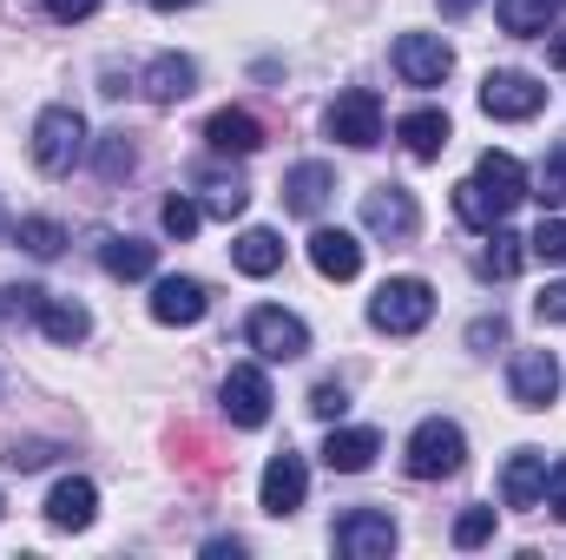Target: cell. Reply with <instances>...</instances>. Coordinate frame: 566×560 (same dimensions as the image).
Segmentation results:
<instances>
[{"label":"cell","mask_w":566,"mask_h":560,"mask_svg":"<svg viewBox=\"0 0 566 560\" xmlns=\"http://www.w3.org/2000/svg\"><path fill=\"white\" fill-rule=\"evenodd\" d=\"M402 462H409L416 481H448V475H461V462H468V435H461V422H448V416L416 422Z\"/></svg>","instance_id":"obj_1"},{"label":"cell","mask_w":566,"mask_h":560,"mask_svg":"<svg viewBox=\"0 0 566 560\" xmlns=\"http://www.w3.org/2000/svg\"><path fill=\"white\" fill-rule=\"evenodd\" d=\"M428 317H434V283L428 278H389L369 297V323L382 336H416V330H428Z\"/></svg>","instance_id":"obj_2"},{"label":"cell","mask_w":566,"mask_h":560,"mask_svg":"<svg viewBox=\"0 0 566 560\" xmlns=\"http://www.w3.org/2000/svg\"><path fill=\"white\" fill-rule=\"evenodd\" d=\"M80 158H86V120H80L73 106H46V113L33 120V165H40L46 178H66Z\"/></svg>","instance_id":"obj_3"},{"label":"cell","mask_w":566,"mask_h":560,"mask_svg":"<svg viewBox=\"0 0 566 560\" xmlns=\"http://www.w3.org/2000/svg\"><path fill=\"white\" fill-rule=\"evenodd\" d=\"M244 336H251V350H258L264 363H296V356H310V323H303L296 310H277V303H258L251 323H244Z\"/></svg>","instance_id":"obj_4"},{"label":"cell","mask_w":566,"mask_h":560,"mask_svg":"<svg viewBox=\"0 0 566 560\" xmlns=\"http://www.w3.org/2000/svg\"><path fill=\"white\" fill-rule=\"evenodd\" d=\"M541 106H547V86H541L534 73L501 66V73L481 80V113H488V120H541Z\"/></svg>","instance_id":"obj_5"},{"label":"cell","mask_w":566,"mask_h":560,"mask_svg":"<svg viewBox=\"0 0 566 560\" xmlns=\"http://www.w3.org/2000/svg\"><path fill=\"white\" fill-rule=\"evenodd\" d=\"M323 126H329V139L369 152V145L382 139V100L369 86H349V93H336V106L323 113Z\"/></svg>","instance_id":"obj_6"},{"label":"cell","mask_w":566,"mask_h":560,"mask_svg":"<svg viewBox=\"0 0 566 560\" xmlns=\"http://www.w3.org/2000/svg\"><path fill=\"white\" fill-rule=\"evenodd\" d=\"M396 521L382 515V508H349L343 521H336V554L343 560H389L396 554Z\"/></svg>","instance_id":"obj_7"},{"label":"cell","mask_w":566,"mask_h":560,"mask_svg":"<svg viewBox=\"0 0 566 560\" xmlns=\"http://www.w3.org/2000/svg\"><path fill=\"white\" fill-rule=\"evenodd\" d=\"M389 60H396V73H402V86H441V80L454 73V46H448L441 33H402Z\"/></svg>","instance_id":"obj_8"},{"label":"cell","mask_w":566,"mask_h":560,"mask_svg":"<svg viewBox=\"0 0 566 560\" xmlns=\"http://www.w3.org/2000/svg\"><path fill=\"white\" fill-rule=\"evenodd\" d=\"M416 225H422L416 191H402V185H376V191H363V231L402 245V238H416Z\"/></svg>","instance_id":"obj_9"},{"label":"cell","mask_w":566,"mask_h":560,"mask_svg":"<svg viewBox=\"0 0 566 560\" xmlns=\"http://www.w3.org/2000/svg\"><path fill=\"white\" fill-rule=\"evenodd\" d=\"M507 396L521 409H554V396H560V356L554 350H521L514 370H507Z\"/></svg>","instance_id":"obj_10"},{"label":"cell","mask_w":566,"mask_h":560,"mask_svg":"<svg viewBox=\"0 0 566 560\" xmlns=\"http://www.w3.org/2000/svg\"><path fill=\"white\" fill-rule=\"evenodd\" d=\"M218 396H224V416L238 422V428H264V422H271V403H277V396H271V376H264L258 363H238Z\"/></svg>","instance_id":"obj_11"},{"label":"cell","mask_w":566,"mask_h":560,"mask_svg":"<svg viewBox=\"0 0 566 560\" xmlns=\"http://www.w3.org/2000/svg\"><path fill=\"white\" fill-rule=\"evenodd\" d=\"M303 495H310V468H303V455H290V448L271 455V462H264V481H258V508L283 521V515L303 508Z\"/></svg>","instance_id":"obj_12"},{"label":"cell","mask_w":566,"mask_h":560,"mask_svg":"<svg viewBox=\"0 0 566 560\" xmlns=\"http://www.w3.org/2000/svg\"><path fill=\"white\" fill-rule=\"evenodd\" d=\"M205 310H211V290H205L198 278H158L151 283V323H165V330H191Z\"/></svg>","instance_id":"obj_13"},{"label":"cell","mask_w":566,"mask_h":560,"mask_svg":"<svg viewBox=\"0 0 566 560\" xmlns=\"http://www.w3.org/2000/svg\"><path fill=\"white\" fill-rule=\"evenodd\" d=\"M329 198H336V172H329L323 158H303V165L283 172V211H296V218H323Z\"/></svg>","instance_id":"obj_14"},{"label":"cell","mask_w":566,"mask_h":560,"mask_svg":"<svg viewBox=\"0 0 566 560\" xmlns=\"http://www.w3.org/2000/svg\"><path fill=\"white\" fill-rule=\"evenodd\" d=\"M205 145L224 152V158H251V152L264 145V120L244 113V106H218V113L205 120Z\"/></svg>","instance_id":"obj_15"},{"label":"cell","mask_w":566,"mask_h":560,"mask_svg":"<svg viewBox=\"0 0 566 560\" xmlns=\"http://www.w3.org/2000/svg\"><path fill=\"white\" fill-rule=\"evenodd\" d=\"M93 515H99V488H93L86 475H66V481L46 495V528H60V535L93 528Z\"/></svg>","instance_id":"obj_16"},{"label":"cell","mask_w":566,"mask_h":560,"mask_svg":"<svg viewBox=\"0 0 566 560\" xmlns=\"http://www.w3.org/2000/svg\"><path fill=\"white\" fill-rule=\"evenodd\" d=\"M191 86H198V66H191L185 53H158L139 73V93L151 106H178V100H191Z\"/></svg>","instance_id":"obj_17"},{"label":"cell","mask_w":566,"mask_h":560,"mask_svg":"<svg viewBox=\"0 0 566 560\" xmlns=\"http://www.w3.org/2000/svg\"><path fill=\"white\" fill-rule=\"evenodd\" d=\"M310 265H316L329 283H349L356 271H363V245H356V231H329V225H316V231H310Z\"/></svg>","instance_id":"obj_18"},{"label":"cell","mask_w":566,"mask_h":560,"mask_svg":"<svg viewBox=\"0 0 566 560\" xmlns=\"http://www.w3.org/2000/svg\"><path fill=\"white\" fill-rule=\"evenodd\" d=\"M541 495H547V455H541V448L507 455V468H501V501H507V508H541Z\"/></svg>","instance_id":"obj_19"},{"label":"cell","mask_w":566,"mask_h":560,"mask_svg":"<svg viewBox=\"0 0 566 560\" xmlns=\"http://www.w3.org/2000/svg\"><path fill=\"white\" fill-rule=\"evenodd\" d=\"M376 455H382L376 428H329V442H323V468L329 475H363Z\"/></svg>","instance_id":"obj_20"},{"label":"cell","mask_w":566,"mask_h":560,"mask_svg":"<svg viewBox=\"0 0 566 560\" xmlns=\"http://www.w3.org/2000/svg\"><path fill=\"white\" fill-rule=\"evenodd\" d=\"M507 211H514V205H507L501 191H488L481 178H461V185H454V218H461L468 231H494V225H507Z\"/></svg>","instance_id":"obj_21"},{"label":"cell","mask_w":566,"mask_h":560,"mask_svg":"<svg viewBox=\"0 0 566 560\" xmlns=\"http://www.w3.org/2000/svg\"><path fill=\"white\" fill-rule=\"evenodd\" d=\"M99 265H106V278H119V283H139V278H151V265H158V251H151L145 238H119V231H106V238H99Z\"/></svg>","instance_id":"obj_22"},{"label":"cell","mask_w":566,"mask_h":560,"mask_svg":"<svg viewBox=\"0 0 566 560\" xmlns=\"http://www.w3.org/2000/svg\"><path fill=\"white\" fill-rule=\"evenodd\" d=\"M396 139L409 145V158H441V145H448V113H434V106H416V113H402L396 120Z\"/></svg>","instance_id":"obj_23"},{"label":"cell","mask_w":566,"mask_h":560,"mask_svg":"<svg viewBox=\"0 0 566 560\" xmlns=\"http://www.w3.org/2000/svg\"><path fill=\"white\" fill-rule=\"evenodd\" d=\"M231 265H238L244 278H277L283 271V238L277 231H264V225H251V231L231 245Z\"/></svg>","instance_id":"obj_24"},{"label":"cell","mask_w":566,"mask_h":560,"mask_svg":"<svg viewBox=\"0 0 566 560\" xmlns=\"http://www.w3.org/2000/svg\"><path fill=\"white\" fill-rule=\"evenodd\" d=\"M198 211L205 218H244V205H251V185L238 178V172H198Z\"/></svg>","instance_id":"obj_25"},{"label":"cell","mask_w":566,"mask_h":560,"mask_svg":"<svg viewBox=\"0 0 566 560\" xmlns=\"http://www.w3.org/2000/svg\"><path fill=\"white\" fill-rule=\"evenodd\" d=\"M40 330H46V343L73 350V343H86L93 317H86V303H73V297H46V303H40Z\"/></svg>","instance_id":"obj_26"},{"label":"cell","mask_w":566,"mask_h":560,"mask_svg":"<svg viewBox=\"0 0 566 560\" xmlns=\"http://www.w3.org/2000/svg\"><path fill=\"white\" fill-rule=\"evenodd\" d=\"M481 238H488V251L474 258V271H481V278L507 283L514 271H521V265H527V238H514L507 225H494V231H481Z\"/></svg>","instance_id":"obj_27"},{"label":"cell","mask_w":566,"mask_h":560,"mask_svg":"<svg viewBox=\"0 0 566 560\" xmlns=\"http://www.w3.org/2000/svg\"><path fill=\"white\" fill-rule=\"evenodd\" d=\"M474 178H481L488 191H501L507 205H521V198H527V165H521L514 152H481V165H474Z\"/></svg>","instance_id":"obj_28"},{"label":"cell","mask_w":566,"mask_h":560,"mask_svg":"<svg viewBox=\"0 0 566 560\" xmlns=\"http://www.w3.org/2000/svg\"><path fill=\"white\" fill-rule=\"evenodd\" d=\"M554 7H560V0H494V13H501V33H514V40H534V33H547Z\"/></svg>","instance_id":"obj_29"},{"label":"cell","mask_w":566,"mask_h":560,"mask_svg":"<svg viewBox=\"0 0 566 560\" xmlns=\"http://www.w3.org/2000/svg\"><path fill=\"white\" fill-rule=\"evenodd\" d=\"M13 245L33 251V258H60V251H66V225H53V218H20V225H13Z\"/></svg>","instance_id":"obj_30"},{"label":"cell","mask_w":566,"mask_h":560,"mask_svg":"<svg viewBox=\"0 0 566 560\" xmlns=\"http://www.w3.org/2000/svg\"><path fill=\"white\" fill-rule=\"evenodd\" d=\"M93 165H99V178L113 185V178H126V172L139 165V152H133V139H126V133H99V152H93Z\"/></svg>","instance_id":"obj_31"},{"label":"cell","mask_w":566,"mask_h":560,"mask_svg":"<svg viewBox=\"0 0 566 560\" xmlns=\"http://www.w3.org/2000/svg\"><path fill=\"white\" fill-rule=\"evenodd\" d=\"M527 258H541V265H566V218L560 211L541 218V231L527 238Z\"/></svg>","instance_id":"obj_32"},{"label":"cell","mask_w":566,"mask_h":560,"mask_svg":"<svg viewBox=\"0 0 566 560\" xmlns=\"http://www.w3.org/2000/svg\"><path fill=\"white\" fill-rule=\"evenodd\" d=\"M158 225H165V238H178V245H185V238H198V225H205V211H198V205H191V198L178 191V198H165V211H158Z\"/></svg>","instance_id":"obj_33"},{"label":"cell","mask_w":566,"mask_h":560,"mask_svg":"<svg viewBox=\"0 0 566 560\" xmlns=\"http://www.w3.org/2000/svg\"><path fill=\"white\" fill-rule=\"evenodd\" d=\"M534 198H541L547 211H560V205H566V145L547 158V165H541V178H534Z\"/></svg>","instance_id":"obj_34"},{"label":"cell","mask_w":566,"mask_h":560,"mask_svg":"<svg viewBox=\"0 0 566 560\" xmlns=\"http://www.w3.org/2000/svg\"><path fill=\"white\" fill-rule=\"evenodd\" d=\"M40 303H46V290H40V283H7V290H0V317H7V323L40 317Z\"/></svg>","instance_id":"obj_35"},{"label":"cell","mask_w":566,"mask_h":560,"mask_svg":"<svg viewBox=\"0 0 566 560\" xmlns=\"http://www.w3.org/2000/svg\"><path fill=\"white\" fill-rule=\"evenodd\" d=\"M494 541V508H468L454 521V548H488Z\"/></svg>","instance_id":"obj_36"},{"label":"cell","mask_w":566,"mask_h":560,"mask_svg":"<svg viewBox=\"0 0 566 560\" xmlns=\"http://www.w3.org/2000/svg\"><path fill=\"white\" fill-rule=\"evenodd\" d=\"M343 409H349V390H343V383H316V390H310V416L336 422Z\"/></svg>","instance_id":"obj_37"},{"label":"cell","mask_w":566,"mask_h":560,"mask_svg":"<svg viewBox=\"0 0 566 560\" xmlns=\"http://www.w3.org/2000/svg\"><path fill=\"white\" fill-rule=\"evenodd\" d=\"M534 317H541V323H566V278L547 283V290L534 297Z\"/></svg>","instance_id":"obj_38"},{"label":"cell","mask_w":566,"mask_h":560,"mask_svg":"<svg viewBox=\"0 0 566 560\" xmlns=\"http://www.w3.org/2000/svg\"><path fill=\"white\" fill-rule=\"evenodd\" d=\"M541 501H547V508H554V515L566 521V455L554 462V468H547V495H541Z\"/></svg>","instance_id":"obj_39"},{"label":"cell","mask_w":566,"mask_h":560,"mask_svg":"<svg viewBox=\"0 0 566 560\" xmlns=\"http://www.w3.org/2000/svg\"><path fill=\"white\" fill-rule=\"evenodd\" d=\"M7 462H13V468H40V462H53V448H46V442H13Z\"/></svg>","instance_id":"obj_40"},{"label":"cell","mask_w":566,"mask_h":560,"mask_svg":"<svg viewBox=\"0 0 566 560\" xmlns=\"http://www.w3.org/2000/svg\"><path fill=\"white\" fill-rule=\"evenodd\" d=\"M40 7H46L53 20H66V27H73V20H93V7H99V0H40Z\"/></svg>","instance_id":"obj_41"},{"label":"cell","mask_w":566,"mask_h":560,"mask_svg":"<svg viewBox=\"0 0 566 560\" xmlns=\"http://www.w3.org/2000/svg\"><path fill=\"white\" fill-rule=\"evenodd\" d=\"M468 343H474V350H488V343H507V323H501V317H481V323L468 330Z\"/></svg>","instance_id":"obj_42"},{"label":"cell","mask_w":566,"mask_h":560,"mask_svg":"<svg viewBox=\"0 0 566 560\" xmlns=\"http://www.w3.org/2000/svg\"><path fill=\"white\" fill-rule=\"evenodd\" d=\"M205 554H211V560H238V554H244V541H205Z\"/></svg>","instance_id":"obj_43"},{"label":"cell","mask_w":566,"mask_h":560,"mask_svg":"<svg viewBox=\"0 0 566 560\" xmlns=\"http://www.w3.org/2000/svg\"><path fill=\"white\" fill-rule=\"evenodd\" d=\"M547 60H554V66H560V73H566V33H560V40H554V46H547Z\"/></svg>","instance_id":"obj_44"},{"label":"cell","mask_w":566,"mask_h":560,"mask_svg":"<svg viewBox=\"0 0 566 560\" xmlns=\"http://www.w3.org/2000/svg\"><path fill=\"white\" fill-rule=\"evenodd\" d=\"M441 13H468V7H481V0H434Z\"/></svg>","instance_id":"obj_45"},{"label":"cell","mask_w":566,"mask_h":560,"mask_svg":"<svg viewBox=\"0 0 566 560\" xmlns=\"http://www.w3.org/2000/svg\"><path fill=\"white\" fill-rule=\"evenodd\" d=\"M158 13H178V7H198V0H151Z\"/></svg>","instance_id":"obj_46"}]
</instances>
